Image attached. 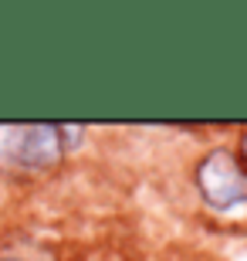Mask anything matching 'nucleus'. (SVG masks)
Returning a JSON list of instances; mask_svg holds the SVG:
<instances>
[{
  "label": "nucleus",
  "instance_id": "f257e3e1",
  "mask_svg": "<svg viewBox=\"0 0 247 261\" xmlns=\"http://www.w3.org/2000/svg\"><path fill=\"white\" fill-rule=\"evenodd\" d=\"M65 156V129L54 122H0V170L44 173Z\"/></svg>",
  "mask_w": 247,
  "mask_h": 261
},
{
  "label": "nucleus",
  "instance_id": "f03ea898",
  "mask_svg": "<svg viewBox=\"0 0 247 261\" xmlns=\"http://www.w3.org/2000/svg\"><path fill=\"white\" fill-rule=\"evenodd\" d=\"M197 190L207 207L213 211H234L247 203V166L234 149H210L197 163Z\"/></svg>",
  "mask_w": 247,
  "mask_h": 261
},
{
  "label": "nucleus",
  "instance_id": "7ed1b4c3",
  "mask_svg": "<svg viewBox=\"0 0 247 261\" xmlns=\"http://www.w3.org/2000/svg\"><path fill=\"white\" fill-rule=\"evenodd\" d=\"M244 166H247V139H244Z\"/></svg>",
  "mask_w": 247,
  "mask_h": 261
},
{
  "label": "nucleus",
  "instance_id": "20e7f679",
  "mask_svg": "<svg viewBox=\"0 0 247 261\" xmlns=\"http://www.w3.org/2000/svg\"><path fill=\"white\" fill-rule=\"evenodd\" d=\"M0 261H20V258H0Z\"/></svg>",
  "mask_w": 247,
  "mask_h": 261
}]
</instances>
